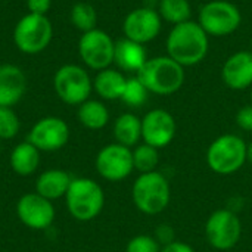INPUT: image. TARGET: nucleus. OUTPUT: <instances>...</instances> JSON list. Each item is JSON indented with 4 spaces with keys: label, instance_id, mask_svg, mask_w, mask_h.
Masks as SVG:
<instances>
[{
    "label": "nucleus",
    "instance_id": "nucleus-15",
    "mask_svg": "<svg viewBox=\"0 0 252 252\" xmlns=\"http://www.w3.org/2000/svg\"><path fill=\"white\" fill-rule=\"evenodd\" d=\"M176 120L165 109H152L142 118V139L157 149L168 146L176 136Z\"/></svg>",
    "mask_w": 252,
    "mask_h": 252
},
{
    "label": "nucleus",
    "instance_id": "nucleus-21",
    "mask_svg": "<svg viewBox=\"0 0 252 252\" xmlns=\"http://www.w3.org/2000/svg\"><path fill=\"white\" fill-rule=\"evenodd\" d=\"M10 167L18 176H31L40 164V151L28 140L16 145L10 154Z\"/></svg>",
    "mask_w": 252,
    "mask_h": 252
},
{
    "label": "nucleus",
    "instance_id": "nucleus-1",
    "mask_svg": "<svg viewBox=\"0 0 252 252\" xmlns=\"http://www.w3.org/2000/svg\"><path fill=\"white\" fill-rule=\"evenodd\" d=\"M198 21H186L174 25L167 37V53L182 66L201 63L208 53L210 40Z\"/></svg>",
    "mask_w": 252,
    "mask_h": 252
},
{
    "label": "nucleus",
    "instance_id": "nucleus-29",
    "mask_svg": "<svg viewBox=\"0 0 252 252\" xmlns=\"http://www.w3.org/2000/svg\"><path fill=\"white\" fill-rule=\"evenodd\" d=\"M161 245L154 236L137 235L131 238L126 247V252H161Z\"/></svg>",
    "mask_w": 252,
    "mask_h": 252
},
{
    "label": "nucleus",
    "instance_id": "nucleus-32",
    "mask_svg": "<svg viewBox=\"0 0 252 252\" xmlns=\"http://www.w3.org/2000/svg\"><path fill=\"white\" fill-rule=\"evenodd\" d=\"M52 6V0H27L28 13L46 15Z\"/></svg>",
    "mask_w": 252,
    "mask_h": 252
},
{
    "label": "nucleus",
    "instance_id": "nucleus-36",
    "mask_svg": "<svg viewBox=\"0 0 252 252\" xmlns=\"http://www.w3.org/2000/svg\"><path fill=\"white\" fill-rule=\"evenodd\" d=\"M251 53H252V44H251Z\"/></svg>",
    "mask_w": 252,
    "mask_h": 252
},
{
    "label": "nucleus",
    "instance_id": "nucleus-35",
    "mask_svg": "<svg viewBox=\"0 0 252 252\" xmlns=\"http://www.w3.org/2000/svg\"><path fill=\"white\" fill-rule=\"evenodd\" d=\"M251 102H252V87H251Z\"/></svg>",
    "mask_w": 252,
    "mask_h": 252
},
{
    "label": "nucleus",
    "instance_id": "nucleus-8",
    "mask_svg": "<svg viewBox=\"0 0 252 252\" xmlns=\"http://www.w3.org/2000/svg\"><path fill=\"white\" fill-rule=\"evenodd\" d=\"M53 89L63 103L80 106L83 102L89 100L93 90V80L83 66L66 63L56 71Z\"/></svg>",
    "mask_w": 252,
    "mask_h": 252
},
{
    "label": "nucleus",
    "instance_id": "nucleus-27",
    "mask_svg": "<svg viewBox=\"0 0 252 252\" xmlns=\"http://www.w3.org/2000/svg\"><path fill=\"white\" fill-rule=\"evenodd\" d=\"M148 93L149 92L142 84V81L137 77H131V78H127V81H126V87H124L121 100L131 108H139L148 100Z\"/></svg>",
    "mask_w": 252,
    "mask_h": 252
},
{
    "label": "nucleus",
    "instance_id": "nucleus-9",
    "mask_svg": "<svg viewBox=\"0 0 252 252\" xmlns=\"http://www.w3.org/2000/svg\"><path fill=\"white\" fill-rule=\"evenodd\" d=\"M208 244L219 251H229L238 245L242 236V223L236 213L229 208L214 211L205 223Z\"/></svg>",
    "mask_w": 252,
    "mask_h": 252
},
{
    "label": "nucleus",
    "instance_id": "nucleus-4",
    "mask_svg": "<svg viewBox=\"0 0 252 252\" xmlns=\"http://www.w3.org/2000/svg\"><path fill=\"white\" fill-rule=\"evenodd\" d=\"M69 214L78 221H92L103 210L105 193L102 186L87 177L72 179L65 195Z\"/></svg>",
    "mask_w": 252,
    "mask_h": 252
},
{
    "label": "nucleus",
    "instance_id": "nucleus-18",
    "mask_svg": "<svg viewBox=\"0 0 252 252\" xmlns=\"http://www.w3.org/2000/svg\"><path fill=\"white\" fill-rule=\"evenodd\" d=\"M148 61L146 49L143 44L133 41L130 38H120L115 41V52H114V63L126 71V72H136L145 65Z\"/></svg>",
    "mask_w": 252,
    "mask_h": 252
},
{
    "label": "nucleus",
    "instance_id": "nucleus-12",
    "mask_svg": "<svg viewBox=\"0 0 252 252\" xmlns=\"http://www.w3.org/2000/svg\"><path fill=\"white\" fill-rule=\"evenodd\" d=\"M27 140L40 152H55L68 143L69 127L59 117H44L31 127Z\"/></svg>",
    "mask_w": 252,
    "mask_h": 252
},
{
    "label": "nucleus",
    "instance_id": "nucleus-22",
    "mask_svg": "<svg viewBox=\"0 0 252 252\" xmlns=\"http://www.w3.org/2000/svg\"><path fill=\"white\" fill-rule=\"evenodd\" d=\"M114 137L117 143L133 148L142 139V120L131 112L121 114L114 123Z\"/></svg>",
    "mask_w": 252,
    "mask_h": 252
},
{
    "label": "nucleus",
    "instance_id": "nucleus-33",
    "mask_svg": "<svg viewBox=\"0 0 252 252\" xmlns=\"http://www.w3.org/2000/svg\"><path fill=\"white\" fill-rule=\"evenodd\" d=\"M161 252H196L190 245L185 244V242H180V241H174L165 247L161 248Z\"/></svg>",
    "mask_w": 252,
    "mask_h": 252
},
{
    "label": "nucleus",
    "instance_id": "nucleus-10",
    "mask_svg": "<svg viewBox=\"0 0 252 252\" xmlns=\"http://www.w3.org/2000/svg\"><path fill=\"white\" fill-rule=\"evenodd\" d=\"M115 41L111 35L99 28L83 32L78 41V53L81 61L90 69L102 71L114 63Z\"/></svg>",
    "mask_w": 252,
    "mask_h": 252
},
{
    "label": "nucleus",
    "instance_id": "nucleus-24",
    "mask_svg": "<svg viewBox=\"0 0 252 252\" xmlns=\"http://www.w3.org/2000/svg\"><path fill=\"white\" fill-rule=\"evenodd\" d=\"M158 13L161 19L168 24L179 25L182 22L190 21L192 7L189 0H159Z\"/></svg>",
    "mask_w": 252,
    "mask_h": 252
},
{
    "label": "nucleus",
    "instance_id": "nucleus-7",
    "mask_svg": "<svg viewBox=\"0 0 252 252\" xmlns=\"http://www.w3.org/2000/svg\"><path fill=\"white\" fill-rule=\"evenodd\" d=\"M198 24L208 35L226 37L241 27L242 15L236 4L227 0H213L201 7Z\"/></svg>",
    "mask_w": 252,
    "mask_h": 252
},
{
    "label": "nucleus",
    "instance_id": "nucleus-30",
    "mask_svg": "<svg viewBox=\"0 0 252 252\" xmlns=\"http://www.w3.org/2000/svg\"><path fill=\"white\" fill-rule=\"evenodd\" d=\"M154 238L158 241L159 245L165 247V245H168V244L176 241V233H174V229L170 224H159L155 229Z\"/></svg>",
    "mask_w": 252,
    "mask_h": 252
},
{
    "label": "nucleus",
    "instance_id": "nucleus-5",
    "mask_svg": "<svg viewBox=\"0 0 252 252\" xmlns=\"http://www.w3.org/2000/svg\"><path fill=\"white\" fill-rule=\"evenodd\" d=\"M247 148L248 145L241 136L223 134L208 146L207 164L216 174H235L247 162Z\"/></svg>",
    "mask_w": 252,
    "mask_h": 252
},
{
    "label": "nucleus",
    "instance_id": "nucleus-6",
    "mask_svg": "<svg viewBox=\"0 0 252 252\" xmlns=\"http://www.w3.org/2000/svg\"><path fill=\"white\" fill-rule=\"evenodd\" d=\"M53 27L46 15L27 13L13 30V43L22 53L35 55L43 52L52 41Z\"/></svg>",
    "mask_w": 252,
    "mask_h": 252
},
{
    "label": "nucleus",
    "instance_id": "nucleus-28",
    "mask_svg": "<svg viewBox=\"0 0 252 252\" xmlns=\"http://www.w3.org/2000/svg\"><path fill=\"white\" fill-rule=\"evenodd\" d=\"M19 118L12 108L0 106V139H13L19 131Z\"/></svg>",
    "mask_w": 252,
    "mask_h": 252
},
{
    "label": "nucleus",
    "instance_id": "nucleus-13",
    "mask_svg": "<svg viewBox=\"0 0 252 252\" xmlns=\"http://www.w3.org/2000/svg\"><path fill=\"white\" fill-rule=\"evenodd\" d=\"M162 19L159 13L149 6L137 7L131 10L123 22V32L126 38L137 41L140 44L152 41L161 31Z\"/></svg>",
    "mask_w": 252,
    "mask_h": 252
},
{
    "label": "nucleus",
    "instance_id": "nucleus-31",
    "mask_svg": "<svg viewBox=\"0 0 252 252\" xmlns=\"http://www.w3.org/2000/svg\"><path fill=\"white\" fill-rule=\"evenodd\" d=\"M236 124L245 131H252V103L241 108L236 114Z\"/></svg>",
    "mask_w": 252,
    "mask_h": 252
},
{
    "label": "nucleus",
    "instance_id": "nucleus-11",
    "mask_svg": "<svg viewBox=\"0 0 252 252\" xmlns=\"http://www.w3.org/2000/svg\"><path fill=\"white\" fill-rule=\"evenodd\" d=\"M94 165L102 179L108 182H121L134 170L133 151L117 142L106 145L96 155Z\"/></svg>",
    "mask_w": 252,
    "mask_h": 252
},
{
    "label": "nucleus",
    "instance_id": "nucleus-3",
    "mask_svg": "<svg viewBox=\"0 0 252 252\" xmlns=\"http://www.w3.org/2000/svg\"><path fill=\"white\" fill-rule=\"evenodd\" d=\"M131 198L140 213L157 216L170 205L171 188L162 173H143L133 183Z\"/></svg>",
    "mask_w": 252,
    "mask_h": 252
},
{
    "label": "nucleus",
    "instance_id": "nucleus-14",
    "mask_svg": "<svg viewBox=\"0 0 252 252\" xmlns=\"http://www.w3.org/2000/svg\"><path fill=\"white\" fill-rule=\"evenodd\" d=\"M16 216L24 226L32 230H44L55 220V207L52 201L38 193H25L16 204Z\"/></svg>",
    "mask_w": 252,
    "mask_h": 252
},
{
    "label": "nucleus",
    "instance_id": "nucleus-26",
    "mask_svg": "<svg viewBox=\"0 0 252 252\" xmlns=\"http://www.w3.org/2000/svg\"><path fill=\"white\" fill-rule=\"evenodd\" d=\"M69 18H71L72 25L83 32H87L96 28L97 13H96V9L90 3H84V1L75 3L71 9Z\"/></svg>",
    "mask_w": 252,
    "mask_h": 252
},
{
    "label": "nucleus",
    "instance_id": "nucleus-20",
    "mask_svg": "<svg viewBox=\"0 0 252 252\" xmlns=\"http://www.w3.org/2000/svg\"><path fill=\"white\" fill-rule=\"evenodd\" d=\"M127 78L123 75L121 71L106 68L97 72L93 80L94 92L105 100H115L121 99Z\"/></svg>",
    "mask_w": 252,
    "mask_h": 252
},
{
    "label": "nucleus",
    "instance_id": "nucleus-16",
    "mask_svg": "<svg viewBox=\"0 0 252 252\" xmlns=\"http://www.w3.org/2000/svg\"><path fill=\"white\" fill-rule=\"evenodd\" d=\"M221 78L232 90L252 87V53L242 50L233 53L221 68Z\"/></svg>",
    "mask_w": 252,
    "mask_h": 252
},
{
    "label": "nucleus",
    "instance_id": "nucleus-25",
    "mask_svg": "<svg viewBox=\"0 0 252 252\" xmlns=\"http://www.w3.org/2000/svg\"><path fill=\"white\" fill-rule=\"evenodd\" d=\"M159 149L142 143L137 145L133 151V164L134 170H137L140 174L143 173H152L157 171V167L159 164Z\"/></svg>",
    "mask_w": 252,
    "mask_h": 252
},
{
    "label": "nucleus",
    "instance_id": "nucleus-17",
    "mask_svg": "<svg viewBox=\"0 0 252 252\" xmlns=\"http://www.w3.org/2000/svg\"><path fill=\"white\" fill-rule=\"evenodd\" d=\"M27 89V78L16 65H0V106L16 105Z\"/></svg>",
    "mask_w": 252,
    "mask_h": 252
},
{
    "label": "nucleus",
    "instance_id": "nucleus-19",
    "mask_svg": "<svg viewBox=\"0 0 252 252\" xmlns=\"http://www.w3.org/2000/svg\"><path fill=\"white\" fill-rule=\"evenodd\" d=\"M72 177L59 168H50L43 171L35 180V193L41 195L43 198L53 201L59 198H65Z\"/></svg>",
    "mask_w": 252,
    "mask_h": 252
},
{
    "label": "nucleus",
    "instance_id": "nucleus-23",
    "mask_svg": "<svg viewBox=\"0 0 252 252\" xmlns=\"http://www.w3.org/2000/svg\"><path fill=\"white\" fill-rule=\"evenodd\" d=\"M78 121L89 130H100L109 123V111L100 100L89 99L78 106Z\"/></svg>",
    "mask_w": 252,
    "mask_h": 252
},
{
    "label": "nucleus",
    "instance_id": "nucleus-2",
    "mask_svg": "<svg viewBox=\"0 0 252 252\" xmlns=\"http://www.w3.org/2000/svg\"><path fill=\"white\" fill-rule=\"evenodd\" d=\"M136 77L148 89L149 93L170 96L179 92L185 83V66L170 56L151 58L137 71Z\"/></svg>",
    "mask_w": 252,
    "mask_h": 252
},
{
    "label": "nucleus",
    "instance_id": "nucleus-34",
    "mask_svg": "<svg viewBox=\"0 0 252 252\" xmlns=\"http://www.w3.org/2000/svg\"><path fill=\"white\" fill-rule=\"evenodd\" d=\"M247 162H250L252 165V142L247 148Z\"/></svg>",
    "mask_w": 252,
    "mask_h": 252
}]
</instances>
